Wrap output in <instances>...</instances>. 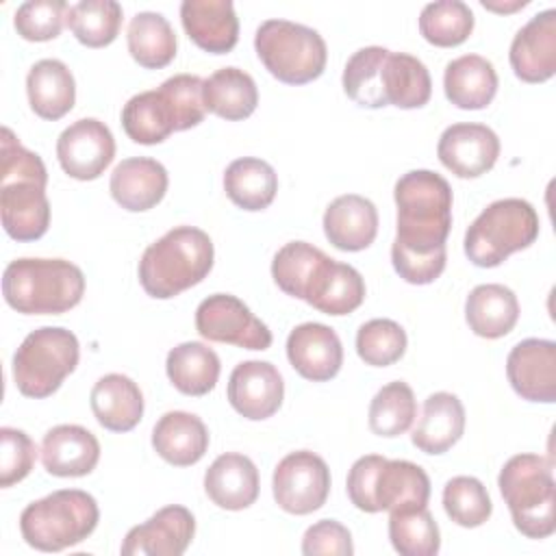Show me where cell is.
Instances as JSON below:
<instances>
[{
  "label": "cell",
  "mask_w": 556,
  "mask_h": 556,
  "mask_svg": "<svg viewBox=\"0 0 556 556\" xmlns=\"http://www.w3.org/2000/svg\"><path fill=\"white\" fill-rule=\"evenodd\" d=\"M397 206V235L391 252L437 254L445 252L452 230V187L430 169L406 172L393 189Z\"/></svg>",
  "instance_id": "6da1fadb"
},
{
  "label": "cell",
  "mask_w": 556,
  "mask_h": 556,
  "mask_svg": "<svg viewBox=\"0 0 556 556\" xmlns=\"http://www.w3.org/2000/svg\"><path fill=\"white\" fill-rule=\"evenodd\" d=\"M213 241L195 226H176L150 243L139 261V282L150 298L169 300L202 282L213 269Z\"/></svg>",
  "instance_id": "7a4b0ae2"
},
{
  "label": "cell",
  "mask_w": 556,
  "mask_h": 556,
  "mask_svg": "<svg viewBox=\"0 0 556 556\" xmlns=\"http://www.w3.org/2000/svg\"><path fill=\"white\" fill-rule=\"evenodd\" d=\"M83 293V269L65 258H15L2 274L7 304L24 315L67 313Z\"/></svg>",
  "instance_id": "3957f363"
},
{
  "label": "cell",
  "mask_w": 556,
  "mask_h": 556,
  "mask_svg": "<svg viewBox=\"0 0 556 556\" xmlns=\"http://www.w3.org/2000/svg\"><path fill=\"white\" fill-rule=\"evenodd\" d=\"M497 486L515 528L528 539H547L556 530V484L552 463L539 454L506 460Z\"/></svg>",
  "instance_id": "277c9868"
},
{
  "label": "cell",
  "mask_w": 556,
  "mask_h": 556,
  "mask_svg": "<svg viewBox=\"0 0 556 556\" xmlns=\"http://www.w3.org/2000/svg\"><path fill=\"white\" fill-rule=\"evenodd\" d=\"M348 497L363 513L426 506L428 473L410 460H389L380 454L361 456L348 473Z\"/></svg>",
  "instance_id": "5b68a950"
},
{
  "label": "cell",
  "mask_w": 556,
  "mask_h": 556,
  "mask_svg": "<svg viewBox=\"0 0 556 556\" xmlns=\"http://www.w3.org/2000/svg\"><path fill=\"white\" fill-rule=\"evenodd\" d=\"M100 510L93 495L61 489L30 502L20 515L22 539L39 552H61L85 541L98 526Z\"/></svg>",
  "instance_id": "8992f818"
},
{
  "label": "cell",
  "mask_w": 556,
  "mask_h": 556,
  "mask_svg": "<svg viewBox=\"0 0 556 556\" xmlns=\"http://www.w3.org/2000/svg\"><path fill=\"white\" fill-rule=\"evenodd\" d=\"M539 237V215L521 198L491 202L465 232V254L476 267H497Z\"/></svg>",
  "instance_id": "52a82bcc"
},
{
  "label": "cell",
  "mask_w": 556,
  "mask_h": 556,
  "mask_svg": "<svg viewBox=\"0 0 556 556\" xmlns=\"http://www.w3.org/2000/svg\"><path fill=\"white\" fill-rule=\"evenodd\" d=\"M254 50L265 70L287 85H306L326 70L328 48L324 37L304 24L265 20L254 35Z\"/></svg>",
  "instance_id": "ba28073f"
},
{
  "label": "cell",
  "mask_w": 556,
  "mask_h": 556,
  "mask_svg": "<svg viewBox=\"0 0 556 556\" xmlns=\"http://www.w3.org/2000/svg\"><path fill=\"white\" fill-rule=\"evenodd\" d=\"M80 345L72 330L43 326L26 334L13 354V380L26 397H48L76 369Z\"/></svg>",
  "instance_id": "9c48e42d"
},
{
  "label": "cell",
  "mask_w": 556,
  "mask_h": 556,
  "mask_svg": "<svg viewBox=\"0 0 556 556\" xmlns=\"http://www.w3.org/2000/svg\"><path fill=\"white\" fill-rule=\"evenodd\" d=\"M271 491L276 504L291 515L319 510L330 493V469L326 460L308 450L287 454L274 469Z\"/></svg>",
  "instance_id": "30bf717a"
},
{
  "label": "cell",
  "mask_w": 556,
  "mask_h": 556,
  "mask_svg": "<svg viewBox=\"0 0 556 556\" xmlns=\"http://www.w3.org/2000/svg\"><path fill=\"white\" fill-rule=\"evenodd\" d=\"M195 330L206 341L243 350H267L271 345V330L230 293H213L198 304Z\"/></svg>",
  "instance_id": "8fae6325"
},
{
  "label": "cell",
  "mask_w": 556,
  "mask_h": 556,
  "mask_svg": "<svg viewBox=\"0 0 556 556\" xmlns=\"http://www.w3.org/2000/svg\"><path fill=\"white\" fill-rule=\"evenodd\" d=\"M115 156V139L109 126L96 117L70 124L56 139V159L63 172L76 180H96Z\"/></svg>",
  "instance_id": "7c38bea8"
},
{
  "label": "cell",
  "mask_w": 556,
  "mask_h": 556,
  "mask_svg": "<svg viewBox=\"0 0 556 556\" xmlns=\"http://www.w3.org/2000/svg\"><path fill=\"white\" fill-rule=\"evenodd\" d=\"M437 156L454 176L478 178L493 169L500 156V139L484 124H452L439 137Z\"/></svg>",
  "instance_id": "4fadbf2b"
},
{
  "label": "cell",
  "mask_w": 556,
  "mask_h": 556,
  "mask_svg": "<svg viewBox=\"0 0 556 556\" xmlns=\"http://www.w3.org/2000/svg\"><path fill=\"white\" fill-rule=\"evenodd\" d=\"M195 534V519L180 504L159 508L148 521L128 530L124 556H180Z\"/></svg>",
  "instance_id": "5bb4252c"
},
{
  "label": "cell",
  "mask_w": 556,
  "mask_h": 556,
  "mask_svg": "<svg viewBox=\"0 0 556 556\" xmlns=\"http://www.w3.org/2000/svg\"><path fill=\"white\" fill-rule=\"evenodd\" d=\"M506 376L517 395L528 402H556V343L523 339L506 358Z\"/></svg>",
  "instance_id": "9a60e30c"
},
{
  "label": "cell",
  "mask_w": 556,
  "mask_h": 556,
  "mask_svg": "<svg viewBox=\"0 0 556 556\" xmlns=\"http://www.w3.org/2000/svg\"><path fill=\"white\" fill-rule=\"evenodd\" d=\"M285 397L280 371L267 361L239 363L228 380V402L245 419L261 421L278 413Z\"/></svg>",
  "instance_id": "2e32d148"
},
{
  "label": "cell",
  "mask_w": 556,
  "mask_h": 556,
  "mask_svg": "<svg viewBox=\"0 0 556 556\" xmlns=\"http://www.w3.org/2000/svg\"><path fill=\"white\" fill-rule=\"evenodd\" d=\"M510 67L523 83H545L556 74V11L536 13L510 43Z\"/></svg>",
  "instance_id": "e0dca14e"
},
{
  "label": "cell",
  "mask_w": 556,
  "mask_h": 556,
  "mask_svg": "<svg viewBox=\"0 0 556 556\" xmlns=\"http://www.w3.org/2000/svg\"><path fill=\"white\" fill-rule=\"evenodd\" d=\"M287 358L302 378L326 382L334 378L343 365V345L330 326L306 321L289 332Z\"/></svg>",
  "instance_id": "ac0fdd59"
},
{
  "label": "cell",
  "mask_w": 556,
  "mask_h": 556,
  "mask_svg": "<svg viewBox=\"0 0 556 556\" xmlns=\"http://www.w3.org/2000/svg\"><path fill=\"white\" fill-rule=\"evenodd\" d=\"M0 215L4 232L11 239H41L50 226V202L46 195V185L35 180L0 182Z\"/></svg>",
  "instance_id": "d6986e66"
},
{
  "label": "cell",
  "mask_w": 556,
  "mask_h": 556,
  "mask_svg": "<svg viewBox=\"0 0 556 556\" xmlns=\"http://www.w3.org/2000/svg\"><path fill=\"white\" fill-rule=\"evenodd\" d=\"M100 443L93 432L76 424L50 428L41 441V463L48 473L59 478H80L96 469Z\"/></svg>",
  "instance_id": "ffe728a7"
},
{
  "label": "cell",
  "mask_w": 556,
  "mask_h": 556,
  "mask_svg": "<svg viewBox=\"0 0 556 556\" xmlns=\"http://www.w3.org/2000/svg\"><path fill=\"white\" fill-rule=\"evenodd\" d=\"M180 22L187 37L211 54H226L239 41V20L230 0H185Z\"/></svg>",
  "instance_id": "44dd1931"
},
{
  "label": "cell",
  "mask_w": 556,
  "mask_h": 556,
  "mask_svg": "<svg viewBox=\"0 0 556 556\" xmlns=\"http://www.w3.org/2000/svg\"><path fill=\"white\" fill-rule=\"evenodd\" d=\"M167 185V169L156 159L132 156L115 165L109 189L122 208L141 213L154 208L165 198Z\"/></svg>",
  "instance_id": "7402d4cb"
},
{
  "label": "cell",
  "mask_w": 556,
  "mask_h": 556,
  "mask_svg": "<svg viewBox=\"0 0 556 556\" xmlns=\"http://www.w3.org/2000/svg\"><path fill=\"white\" fill-rule=\"evenodd\" d=\"M324 232L337 250L361 252L378 235V211L371 200L358 193L339 195L324 213Z\"/></svg>",
  "instance_id": "603a6c76"
},
{
  "label": "cell",
  "mask_w": 556,
  "mask_h": 556,
  "mask_svg": "<svg viewBox=\"0 0 556 556\" xmlns=\"http://www.w3.org/2000/svg\"><path fill=\"white\" fill-rule=\"evenodd\" d=\"M258 469L239 452L217 456L204 473L208 500L224 510H243L258 497Z\"/></svg>",
  "instance_id": "cb8c5ba5"
},
{
  "label": "cell",
  "mask_w": 556,
  "mask_h": 556,
  "mask_svg": "<svg viewBox=\"0 0 556 556\" xmlns=\"http://www.w3.org/2000/svg\"><path fill=\"white\" fill-rule=\"evenodd\" d=\"M365 300V280L348 263L326 258L306 289L304 302L324 315H348Z\"/></svg>",
  "instance_id": "d4e9b609"
},
{
  "label": "cell",
  "mask_w": 556,
  "mask_h": 556,
  "mask_svg": "<svg viewBox=\"0 0 556 556\" xmlns=\"http://www.w3.org/2000/svg\"><path fill=\"white\" fill-rule=\"evenodd\" d=\"M152 447L165 463L189 467L206 454L208 430L198 415L169 410L152 428Z\"/></svg>",
  "instance_id": "484cf974"
},
{
  "label": "cell",
  "mask_w": 556,
  "mask_h": 556,
  "mask_svg": "<svg viewBox=\"0 0 556 556\" xmlns=\"http://www.w3.org/2000/svg\"><path fill=\"white\" fill-rule=\"evenodd\" d=\"M465 432L463 402L447 391H437L426 397L421 417L413 428L410 441L424 454H443Z\"/></svg>",
  "instance_id": "4316f807"
},
{
  "label": "cell",
  "mask_w": 556,
  "mask_h": 556,
  "mask_svg": "<svg viewBox=\"0 0 556 556\" xmlns=\"http://www.w3.org/2000/svg\"><path fill=\"white\" fill-rule=\"evenodd\" d=\"M91 410L98 424L111 432H128L143 417V393L124 374H106L91 389Z\"/></svg>",
  "instance_id": "83f0119b"
},
{
  "label": "cell",
  "mask_w": 556,
  "mask_h": 556,
  "mask_svg": "<svg viewBox=\"0 0 556 556\" xmlns=\"http://www.w3.org/2000/svg\"><path fill=\"white\" fill-rule=\"evenodd\" d=\"M445 98L465 111H478L493 102L497 93V72L480 54H463L445 65Z\"/></svg>",
  "instance_id": "f1b7e54d"
},
{
  "label": "cell",
  "mask_w": 556,
  "mask_h": 556,
  "mask_svg": "<svg viewBox=\"0 0 556 556\" xmlns=\"http://www.w3.org/2000/svg\"><path fill=\"white\" fill-rule=\"evenodd\" d=\"M26 93L35 115L56 122L74 109L76 83L63 61L41 59L28 70Z\"/></svg>",
  "instance_id": "f546056e"
},
{
  "label": "cell",
  "mask_w": 556,
  "mask_h": 556,
  "mask_svg": "<svg viewBox=\"0 0 556 556\" xmlns=\"http://www.w3.org/2000/svg\"><path fill=\"white\" fill-rule=\"evenodd\" d=\"M465 319L482 339L506 337L519 319V302L513 289L489 282L471 289L465 302Z\"/></svg>",
  "instance_id": "4dcf8cb0"
},
{
  "label": "cell",
  "mask_w": 556,
  "mask_h": 556,
  "mask_svg": "<svg viewBox=\"0 0 556 556\" xmlns=\"http://www.w3.org/2000/svg\"><path fill=\"white\" fill-rule=\"evenodd\" d=\"M380 87L384 102L397 109H421L432 96L428 67L406 52H387L380 70Z\"/></svg>",
  "instance_id": "1f68e13d"
},
{
  "label": "cell",
  "mask_w": 556,
  "mask_h": 556,
  "mask_svg": "<svg viewBox=\"0 0 556 556\" xmlns=\"http://www.w3.org/2000/svg\"><path fill=\"white\" fill-rule=\"evenodd\" d=\"M169 382L185 395H206L219 380V356L200 341H185L169 350L165 361Z\"/></svg>",
  "instance_id": "d6a6232c"
},
{
  "label": "cell",
  "mask_w": 556,
  "mask_h": 556,
  "mask_svg": "<svg viewBox=\"0 0 556 556\" xmlns=\"http://www.w3.org/2000/svg\"><path fill=\"white\" fill-rule=\"evenodd\" d=\"M256 83L239 67H222L204 80V106L222 119H245L256 111Z\"/></svg>",
  "instance_id": "836d02e7"
},
{
  "label": "cell",
  "mask_w": 556,
  "mask_h": 556,
  "mask_svg": "<svg viewBox=\"0 0 556 556\" xmlns=\"http://www.w3.org/2000/svg\"><path fill=\"white\" fill-rule=\"evenodd\" d=\"M224 191L239 208L263 211L276 198L278 176L267 161L256 156H243L226 167Z\"/></svg>",
  "instance_id": "e575fe53"
},
{
  "label": "cell",
  "mask_w": 556,
  "mask_h": 556,
  "mask_svg": "<svg viewBox=\"0 0 556 556\" xmlns=\"http://www.w3.org/2000/svg\"><path fill=\"white\" fill-rule=\"evenodd\" d=\"M130 56L146 70H161L176 56V35L172 24L156 11L137 13L126 33Z\"/></svg>",
  "instance_id": "d590c367"
},
{
  "label": "cell",
  "mask_w": 556,
  "mask_h": 556,
  "mask_svg": "<svg viewBox=\"0 0 556 556\" xmlns=\"http://www.w3.org/2000/svg\"><path fill=\"white\" fill-rule=\"evenodd\" d=\"M122 126L124 132L141 146L161 143L176 132L172 111L159 89L132 96L122 109Z\"/></svg>",
  "instance_id": "8d00e7d4"
},
{
  "label": "cell",
  "mask_w": 556,
  "mask_h": 556,
  "mask_svg": "<svg viewBox=\"0 0 556 556\" xmlns=\"http://www.w3.org/2000/svg\"><path fill=\"white\" fill-rule=\"evenodd\" d=\"M389 539L402 556H434L441 547L439 526L428 506H408L391 510Z\"/></svg>",
  "instance_id": "74e56055"
},
{
  "label": "cell",
  "mask_w": 556,
  "mask_h": 556,
  "mask_svg": "<svg viewBox=\"0 0 556 556\" xmlns=\"http://www.w3.org/2000/svg\"><path fill=\"white\" fill-rule=\"evenodd\" d=\"M65 22L87 48H104L122 28V4L115 0H80L67 7Z\"/></svg>",
  "instance_id": "f35d334b"
},
{
  "label": "cell",
  "mask_w": 556,
  "mask_h": 556,
  "mask_svg": "<svg viewBox=\"0 0 556 556\" xmlns=\"http://www.w3.org/2000/svg\"><path fill=\"white\" fill-rule=\"evenodd\" d=\"M326 258L328 254L313 243L289 241L276 252L271 261V278L280 291L304 300L308 285Z\"/></svg>",
  "instance_id": "ab89813d"
},
{
  "label": "cell",
  "mask_w": 556,
  "mask_h": 556,
  "mask_svg": "<svg viewBox=\"0 0 556 556\" xmlns=\"http://www.w3.org/2000/svg\"><path fill=\"white\" fill-rule=\"evenodd\" d=\"M473 30V13L460 0L430 2L419 13L421 37L439 48H454L469 39Z\"/></svg>",
  "instance_id": "60d3db41"
},
{
  "label": "cell",
  "mask_w": 556,
  "mask_h": 556,
  "mask_svg": "<svg viewBox=\"0 0 556 556\" xmlns=\"http://www.w3.org/2000/svg\"><path fill=\"white\" fill-rule=\"evenodd\" d=\"M417 417V402L413 389L402 382L384 384L369 404V428L378 437H400L404 434Z\"/></svg>",
  "instance_id": "b9f144b4"
},
{
  "label": "cell",
  "mask_w": 556,
  "mask_h": 556,
  "mask_svg": "<svg viewBox=\"0 0 556 556\" xmlns=\"http://www.w3.org/2000/svg\"><path fill=\"white\" fill-rule=\"evenodd\" d=\"M387 48L382 46H367L356 50L343 70V91L350 100L365 109H380L387 106L380 87V70L387 56Z\"/></svg>",
  "instance_id": "7bdbcfd3"
},
{
  "label": "cell",
  "mask_w": 556,
  "mask_h": 556,
  "mask_svg": "<svg viewBox=\"0 0 556 556\" xmlns=\"http://www.w3.org/2000/svg\"><path fill=\"white\" fill-rule=\"evenodd\" d=\"M443 508L447 517L463 528H478L493 513L486 486L473 476H456L445 482Z\"/></svg>",
  "instance_id": "ee69618b"
},
{
  "label": "cell",
  "mask_w": 556,
  "mask_h": 556,
  "mask_svg": "<svg viewBox=\"0 0 556 556\" xmlns=\"http://www.w3.org/2000/svg\"><path fill=\"white\" fill-rule=\"evenodd\" d=\"M356 352L365 365H393L406 352V332L393 319H369L356 332Z\"/></svg>",
  "instance_id": "f6af8a7d"
},
{
  "label": "cell",
  "mask_w": 556,
  "mask_h": 556,
  "mask_svg": "<svg viewBox=\"0 0 556 556\" xmlns=\"http://www.w3.org/2000/svg\"><path fill=\"white\" fill-rule=\"evenodd\" d=\"M159 91L172 111L176 130H189L204 119V80L200 76L176 74L167 78Z\"/></svg>",
  "instance_id": "bcb514c9"
},
{
  "label": "cell",
  "mask_w": 556,
  "mask_h": 556,
  "mask_svg": "<svg viewBox=\"0 0 556 556\" xmlns=\"http://www.w3.org/2000/svg\"><path fill=\"white\" fill-rule=\"evenodd\" d=\"M67 7L63 0H28L13 15L15 30L26 41H50L61 35Z\"/></svg>",
  "instance_id": "7dc6e473"
},
{
  "label": "cell",
  "mask_w": 556,
  "mask_h": 556,
  "mask_svg": "<svg viewBox=\"0 0 556 556\" xmlns=\"http://www.w3.org/2000/svg\"><path fill=\"white\" fill-rule=\"evenodd\" d=\"M37 460L35 441L17 428H0V486L22 482Z\"/></svg>",
  "instance_id": "c3c4849f"
},
{
  "label": "cell",
  "mask_w": 556,
  "mask_h": 556,
  "mask_svg": "<svg viewBox=\"0 0 556 556\" xmlns=\"http://www.w3.org/2000/svg\"><path fill=\"white\" fill-rule=\"evenodd\" d=\"M35 180L48 185V172L39 154L26 150L11 128H2L0 139V182Z\"/></svg>",
  "instance_id": "681fc988"
},
{
  "label": "cell",
  "mask_w": 556,
  "mask_h": 556,
  "mask_svg": "<svg viewBox=\"0 0 556 556\" xmlns=\"http://www.w3.org/2000/svg\"><path fill=\"white\" fill-rule=\"evenodd\" d=\"M302 554L306 556H350L354 554L350 530L334 521L321 519L306 528L302 536Z\"/></svg>",
  "instance_id": "f907efd6"
},
{
  "label": "cell",
  "mask_w": 556,
  "mask_h": 556,
  "mask_svg": "<svg viewBox=\"0 0 556 556\" xmlns=\"http://www.w3.org/2000/svg\"><path fill=\"white\" fill-rule=\"evenodd\" d=\"M484 9L495 11V13H513L517 9H523L528 4V0H513V2H497V0H482L480 2Z\"/></svg>",
  "instance_id": "816d5d0a"
}]
</instances>
